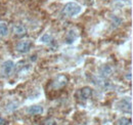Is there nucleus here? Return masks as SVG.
I'll list each match as a JSON object with an SVG mask.
<instances>
[{"label":"nucleus","instance_id":"obj_1","mask_svg":"<svg viewBox=\"0 0 133 125\" xmlns=\"http://www.w3.org/2000/svg\"><path fill=\"white\" fill-rule=\"evenodd\" d=\"M82 11H83V7L79 3H76V2H68L64 7V10H63L64 15L69 16V17L78 16Z\"/></svg>","mask_w":133,"mask_h":125},{"label":"nucleus","instance_id":"obj_2","mask_svg":"<svg viewBox=\"0 0 133 125\" xmlns=\"http://www.w3.org/2000/svg\"><path fill=\"white\" fill-rule=\"evenodd\" d=\"M116 109L123 113H131L132 111V103L131 99L128 97H124L120 101H118L115 105Z\"/></svg>","mask_w":133,"mask_h":125},{"label":"nucleus","instance_id":"obj_3","mask_svg":"<svg viewBox=\"0 0 133 125\" xmlns=\"http://www.w3.org/2000/svg\"><path fill=\"white\" fill-rule=\"evenodd\" d=\"M16 69V64L11 60H7L1 65V74L4 77H9L12 75Z\"/></svg>","mask_w":133,"mask_h":125},{"label":"nucleus","instance_id":"obj_4","mask_svg":"<svg viewBox=\"0 0 133 125\" xmlns=\"http://www.w3.org/2000/svg\"><path fill=\"white\" fill-rule=\"evenodd\" d=\"M33 46V42L31 40H21L16 45V50L19 53H28Z\"/></svg>","mask_w":133,"mask_h":125},{"label":"nucleus","instance_id":"obj_5","mask_svg":"<svg viewBox=\"0 0 133 125\" xmlns=\"http://www.w3.org/2000/svg\"><path fill=\"white\" fill-rule=\"evenodd\" d=\"M66 82H68V79H66V76L59 75V76H57L56 78L54 79V81H53V87L56 88V89L63 88L64 86H66Z\"/></svg>","mask_w":133,"mask_h":125},{"label":"nucleus","instance_id":"obj_6","mask_svg":"<svg viewBox=\"0 0 133 125\" xmlns=\"http://www.w3.org/2000/svg\"><path fill=\"white\" fill-rule=\"evenodd\" d=\"M12 30H14V33L17 35V37H24L27 34V29H26V27L23 24H17V25H15L14 28H12Z\"/></svg>","mask_w":133,"mask_h":125},{"label":"nucleus","instance_id":"obj_7","mask_svg":"<svg viewBox=\"0 0 133 125\" xmlns=\"http://www.w3.org/2000/svg\"><path fill=\"white\" fill-rule=\"evenodd\" d=\"M113 73V68L109 65H104L101 66L99 69V74L101 78H108L109 76H111Z\"/></svg>","mask_w":133,"mask_h":125},{"label":"nucleus","instance_id":"obj_8","mask_svg":"<svg viewBox=\"0 0 133 125\" xmlns=\"http://www.w3.org/2000/svg\"><path fill=\"white\" fill-rule=\"evenodd\" d=\"M43 112H44V109L40 105H33L27 109V113L31 115H41L43 114Z\"/></svg>","mask_w":133,"mask_h":125},{"label":"nucleus","instance_id":"obj_9","mask_svg":"<svg viewBox=\"0 0 133 125\" xmlns=\"http://www.w3.org/2000/svg\"><path fill=\"white\" fill-rule=\"evenodd\" d=\"M92 94H93V90H92V88L89 87V86H85V87H83V88L80 90V96H81V98L84 99V101L89 99V98L92 96Z\"/></svg>","mask_w":133,"mask_h":125},{"label":"nucleus","instance_id":"obj_10","mask_svg":"<svg viewBox=\"0 0 133 125\" xmlns=\"http://www.w3.org/2000/svg\"><path fill=\"white\" fill-rule=\"evenodd\" d=\"M39 41H40L41 43H43V44H47V45H50V44H52V43H53L55 40H53L52 36L50 35L49 33H45V34H43V35L40 37Z\"/></svg>","mask_w":133,"mask_h":125},{"label":"nucleus","instance_id":"obj_11","mask_svg":"<svg viewBox=\"0 0 133 125\" xmlns=\"http://www.w3.org/2000/svg\"><path fill=\"white\" fill-rule=\"evenodd\" d=\"M77 37H78V36H77L76 32L74 31V30H71V31L66 34V44H73V43L76 41Z\"/></svg>","mask_w":133,"mask_h":125},{"label":"nucleus","instance_id":"obj_12","mask_svg":"<svg viewBox=\"0 0 133 125\" xmlns=\"http://www.w3.org/2000/svg\"><path fill=\"white\" fill-rule=\"evenodd\" d=\"M8 32H9V29H8L7 24L4 23V22H1L0 23V36H2V37L7 36Z\"/></svg>","mask_w":133,"mask_h":125},{"label":"nucleus","instance_id":"obj_13","mask_svg":"<svg viewBox=\"0 0 133 125\" xmlns=\"http://www.w3.org/2000/svg\"><path fill=\"white\" fill-rule=\"evenodd\" d=\"M118 125H132L131 119H128V118H126V117H122V118L119 119Z\"/></svg>","mask_w":133,"mask_h":125},{"label":"nucleus","instance_id":"obj_14","mask_svg":"<svg viewBox=\"0 0 133 125\" xmlns=\"http://www.w3.org/2000/svg\"><path fill=\"white\" fill-rule=\"evenodd\" d=\"M56 120H54L53 118H49V119H46L45 121H44V123L43 125H56Z\"/></svg>","mask_w":133,"mask_h":125},{"label":"nucleus","instance_id":"obj_15","mask_svg":"<svg viewBox=\"0 0 133 125\" xmlns=\"http://www.w3.org/2000/svg\"><path fill=\"white\" fill-rule=\"evenodd\" d=\"M85 1V3L87 4V5H91V4H93V2H94V0H84Z\"/></svg>","mask_w":133,"mask_h":125},{"label":"nucleus","instance_id":"obj_16","mask_svg":"<svg viewBox=\"0 0 133 125\" xmlns=\"http://www.w3.org/2000/svg\"><path fill=\"white\" fill-rule=\"evenodd\" d=\"M4 123H5V120H4V119H3V118L0 116V125H3Z\"/></svg>","mask_w":133,"mask_h":125}]
</instances>
